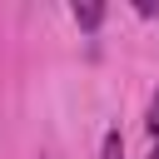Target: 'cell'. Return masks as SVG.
<instances>
[{
  "mask_svg": "<svg viewBox=\"0 0 159 159\" xmlns=\"http://www.w3.org/2000/svg\"><path fill=\"white\" fill-rule=\"evenodd\" d=\"M70 15H75L80 30H99V25H104V5H99V0H75Z\"/></svg>",
  "mask_w": 159,
  "mask_h": 159,
  "instance_id": "cell-1",
  "label": "cell"
},
{
  "mask_svg": "<svg viewBox=\"0 0 159 159\" xmlns=\"http://www.w3.org/2000/svg\"><path fill=\"white\" fill-rule=\"evenodd\" d=\"M99 159H124V134H119V129H109V134H104V144H99Z\"/></svg>",
  "mask_w": 159,
  "mask_h": 159,
  "instance_id": "cell-2",
  "label": "cell"
},
{
  "mask_svg": "<svg viewBox=\"0 0 159 159\" xmlns=\"http://www.w3.org/2000/svg\"><path fill=\"white\" fill-rule=\"evenodd\" d=\"M144 129L159 139V89H154V99H149V114H144Z\"/></svg>",
  "mask_w": 159,
  "mask_h": 159,
  "instance_id": "cell-3",
  "label": "cell"
},
{
  "mask_svg": "<svg viewBox=\"0 0 159 159\" xmlns=\"http://www.w3.org/2000/svg\"><path fill=\"white\" fill-rule=\"evenodd\" d=\"M149 159H159V139H154V149H149Z\"/></svg>",
  "mask_w": 159,
  "mask_h": 159,
  "instance_id": "cell-4",
  "label": "cell"
}]
</instances>
